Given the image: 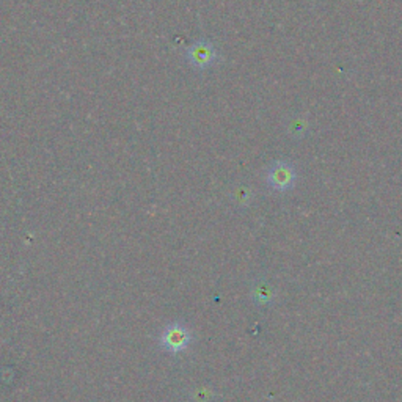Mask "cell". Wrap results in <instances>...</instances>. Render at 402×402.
Returning a JSON list of instances; mask_svg holds the SVG:
<instances>
[{
	"mask_svg": "<svg viewBox=\"0 0 402 402\" xmlns=\"http://www.w3.org/2000/svg\"><path fill=\"white\" fill-rule=\"evenodd\" d=\"M219 60V52L211 41L206 38L196 40L185 49V62L192 68L198 71H205L215 65Z\"/></svg>",
	"mask_w": 402,
	"mask_h": 402,
	"instance_id": "cell-1",
	"label": "cell"
},
{
	"mask_svg": "<svg viewBox=\"0 0 402 402\" xmlns=\"http://www.w3.org/2000/svg\"><path fill=\"white\" fill-rule=\"evenodd\" d=\"M159 341L165 351L171 353H179L187 349L192 341V335L183 324L171 322L170 326H167V328L162 332Z\"/></svg>",
	"mask_w": 402,
	"mask_h": 402,
	"instance_id": "cell-2",
	"label": "cell"
},
{
	"mask_svg": "<svg viewBox=\"0 0 402 402\" xmlns=\"http://www.w3.org/2000/svg\"><path fill=\"white\" fill-rule=\"evenodd\" d=\"M294 183H296V171L286 162H277L267 171V184L274 190L286 192L292 187Z\"/></svg>",
	"mask_w": 402,
	"mask_h": 402,
	"instance_id": "cell-3",
	"label": "cell"
},
{
	"mask_svg": "<svg viewBox=\"0 0 402 402\" xmlns=\"http://www.w3.org/2000/svg\"><path fill=\"white\" fill-rule=\"evenodd\" d=\"M253 297L258 300V303H269L271 302V299H272V292L267 290L266 286L261 285V286H258V290L255 291L253 294Z\"/></svg>",
	"mask_w": 402,
	"mask_h": 402,
	"instance_id": "cell-4",
	"label": "cell"
}]
</instances>
